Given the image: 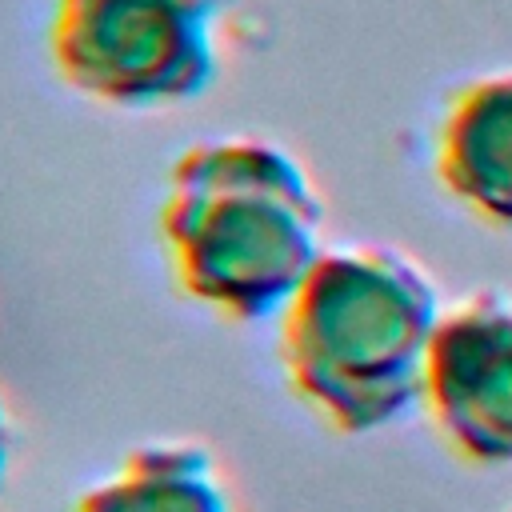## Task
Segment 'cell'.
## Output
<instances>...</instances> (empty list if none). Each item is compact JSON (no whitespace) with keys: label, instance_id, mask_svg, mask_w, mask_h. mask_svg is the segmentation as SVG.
Wrapping results in <instances>:
<instances>
[{"label":"cell","instance_id":"obj_1","mask_svg":"<svg viewBox=\"0 0 512 512\" xmlns=\"http://www.w3.org/2000/svg\"><path fill=\"white\" fill-rule=\"evenodd\" d=\"M156 228L184 296L232 324L280 316L324 252V204L308 168L264 136L184 148Z\"/></svg>","mask_w":512,"mask_h":512},{"label":"cell","instance_id":"obj_2","mask_svg":"<svg viewBox=\"0 0 512 512\" xmlns=\"http://www.w3.org/2000/svg\"><path fill=\"white\" fill-rule=\"evenodd\" d=\"M440 316L436 284L408 252L324 248L276 316L284 380L340 436L388 428L424 400Z\"/></svg>","mask_w":512,"mask_h":512},{"label":"cell","instance_id":"obj_3","mask_svg":"<svg viewBox=\"0 0 512 512\" xmlns=\"http://www.w3.org/2000/svg\"><path fill=\"white\" fill-rule=\"evenodd\" d=\"M220 8L224 0H56L48 60L92 104L180 108L216 80Z\"/></svg>","mask_w":512,"mask_h":512},{"label":"cell","instance_id":"obj_4","mask_svg":"<svg viewBox=\"0 0 512 512\" xmlns=\"http://www.w3.org/2000/svg\"><path fill=\"white\" fill-rule=\"evenodd\" d=\"M424 408L456 456L512 464V296L488 288L440 316Z\"/></svg>","mask_w":512,"mask_h":512},{"label":"cell","instance_id":"obj_5","mask_svg":"<svg viewBox=\"0 0 512 512\" xmlns=\"http://www.w3.org/2000/svg\"><path fill=\"white\" fill-rule=\"evenodd\" d=\"M432 172L492 228H512V72L460 84L432 136Z\"/></svg>","mask_w":512,"mask_h":512},{"label":"cell","instance_id":"obj_6","mask_svg":"<svg viewBox=\"0 0 512 512\" xmlns=\"http://www.w3.org/2000/svg\"><path fill=\"white\" fill-rule=\"evenodd\" d=\"M76 512H236L232 492L196 440L136 444L108 476H100Z\"/></svg>","mask_w":512,"mask_h":512},{"label":"cell","instance_id":"obj_7","mask_svg":"<svg viewBox=\"0 0 512 512\" xmlns=\"http://www.w3.org/2000/svg\"><path fill=\"white\" fill-rule=\"evenodd\" d=\"M8 468H12V416H8V404L0 396V492H4Z\"/></svg>","mask_w":512,"mask_h":512},{"label":"cell","instance_id":"obj_8","mask_svg":"<svg viewBox=\"0 0 512 512\" xmlns=\"http://www.w3.org/2000/svg\"><path fill=\"white\" fill-rule=\"evenodd\" d=\"M508 512H512V508H508Z\"/></svg>","mask_w":512,"mask_h":512}]
</instances>
